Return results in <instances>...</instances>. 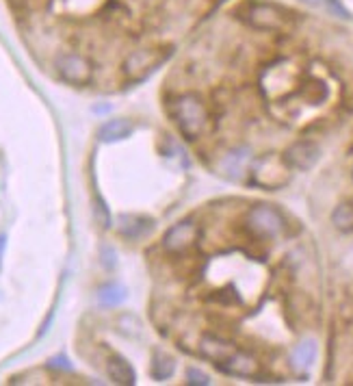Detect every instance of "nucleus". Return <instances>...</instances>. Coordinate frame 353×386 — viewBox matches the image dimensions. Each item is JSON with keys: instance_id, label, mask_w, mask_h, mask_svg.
Masks as SVG:
<instances>
[{"instance_id": "obj_15", "label": "nucleus", "mask_w": 353, "mask_h": 386, "mask_svg": "<svg viewBox=\"0 0 353 386\" xmlns=\"http://www.w3.org/2000/svg\"><path fill=\"white\" fill-rule=\"evenodd\" d=\"M107 375L117 386H132L137 384V371L130 360L122 354H111L107 358Z\"/></svg>"}, {"instance_id": "obj_19", "label": "nucleus", "mask_w": 353, "mask_h": 386, "mask_svg": "<svg viewBox=\"0 0 353 386\" xmlns=\"http://www.w3.org/2000/svg\"><path fill=\"white\" fill-rule=\"evenodd\" d=\"M332 226L342 232V234H351L353 232V202H340L334 207L332 211Z\"/></svg>"}, {"instance_id": "obj_17", "label": "nucleus", "mask_w": 353, "mask_h": 386, "mask_svg": "<svg viewBox=\"0 0 353 386\" xmlns=\"http://www.w3.org/2000/svg\"><path fill=\"white\" fill-rule=\"evenodd\" d=\"M176 373V358L167 352L154 350L152 358H149V377L154 382H165Z\"/></svg>"}, {"instance_id": "obj_20", "label": "nucleus", "mask_w": 353, "mask_h": 386, "mask_svg": "<svg viewBox=\"0 0 353 386\" xmlns=\"http://www.w3.org/2000/svg\"><path fill=\"white\" fill-rule=\"evenodd\" d=\"M98 261H100V267H102L105 271H115L117 269V252L113 246L109 244H102L98 250Z\"/></svg>"}, {"instance_id": "obj_13", "label": "nucleus", "mask_w": 353, "mask_h": 386, "mask_svg": "<svg viewBox=\"0 0 353 386\" xmlns=\"http://www.w3.org/2000/svg\"><path fill=\"white\" fill-rule=\"evenodd\" d=\"M137 130L135 122L128 120V118H113V120H107L102 126L98 128L95 137L100 143H120V141H126L128 137H132V132Z\"/></svg>"}, {"instance_id": "obj_8", "label": "nucleus", "mask_w": 353, "mask_h": 386, "mask_svg": "<svg viewBox=\"0 0 353 386\" xmlns=\"http://www.w3.org/2000/svg\"><path fill=\"white\" fill-rule=\"evenodd\" d=\"M251 161H254V150L245 146V143H241V146H232L221 155L219 172L232 182H243L249 174Z\"/></svg>"}, {"instance_id": "obj_4", "label": "nucleus", "mask_w": 353, "mask_h": 386, "mask_svg": "<svg viewBox=\"0 0 353 386\" xmlns=\"http://www.w3.org/2000/svg\"><path fill=\"white\" fill-rule=\"evenodd\" d=\"M290 167L278 152H265L260 157H254L249 165L247 182L265 191H278L284 189L290 182Z\"/></svg>"}, {"instance_id": "obj_2", "label": "nucleus", "mask_w": 353, "mask_h": 386, "mask_svg": "<svg viewBox=\"0 0 353 386\" xmlns=\"http://www.w3.org/2000/svg\"><path fill=\"white\" fill-rule=\"evenodd\" d=\"M234 16L251 31L258 33H286L295 24V14L271 0H243Z\"/></svg>"}, {"instance_id": "obj_9", "label": "nucleus", "mask_w": 353, "mask_h": 386, "mask_svg": "<svg viewBox=\"0 0 353 386\" xmlns=\"http://www.w3.org/2000/svg\"><path fill=\"white\" fill-rule=\"evenodd\" d=\"M293 172H308L321 161V148L312 139H297L282 152Z\"/></svg>"}, {"instance_id": "obj_3", "label": "nucleus", "mask_w": 353, "mask_h": 386, "mask_svg": "<svg viewBox=\"0 0 353 386\" xmlns=\"http://www.w3.org/2000/svg\"><path fill=\"white\" fill-rule=\"evenodd\" d=\"M243 228L251 239L269 244V241H278L286 234L288 221L278 207L260 202V204H251L247 209L243 217Z\"/></svg>"}, {"instance_id": "obj_22", "label": "nucleus", "mask_w": 353, "mask_h": 386, "mask_svg": "<svg viewBox=\"0 0 353 386\" xmlns=\"http://www.w3.org/2000/svg\"><path fill=\"white\" fill-rule=\"evenodd\" d=\"M184 382L191 384V386H209V384H211V377H209L204 371H201V369H197V367H189L186 373H184Z\"/></svg>"}, {"instance_id": "obj_14", "label": "nucleus", "mask_w": 353, "mask_h": 386, "mask_svg": "<svg viewBox=\"0 0 353 386\" xmlns=\"http://www.w3.org/2000/svg\"><path fill=\"white\" fill-rule=\"evenodd\" d=\"M128 286L117 280H109L95 288V302L100 308H120L128 300Z\"/></svg>"}, {"instance_id": "obj_12", "label": "nucleus", "mask_w": 353, "mask_h": 386, "mask_svg": "<svg viewBox=\"0 0 353 386\" xmlns=\"http://www.w3.org/2000/svg\"><path fill=\"white\" fill-rule=\"evenodd\" d=\"M236 348L238 345L234 341L226 339V336H221V334H213V332L201 334L199 341H197V354L213 365L223 362Z\"/></svg>"}, {"instance_id": "obj_1", "label": "nucleus", "mask_w": 353, "mask_h": 386, "mask_svg": "<svg viewBox=\"0 0 353 386\" xmlns=\"http://www.w3.org/2000/svg\"><path fill=\"white\" fill-rule=\"evenodd\" d=\"M167 115L186 141H199L213 130V113L204 95L197 91H180L165 103Z\"/></svg>"}, {"instance_id": "obj_6", "label": "nucleus", "mask_w": 353, "mask_h": 386, "mask_svg": "<svg viewBox=\"0 0 353 386\" xmlns=\"http://www.w3.org/2000/svg\"><path fill=\"white\" fill-rule=\"evenodd\" d=\"M57 76L72 87H87L95 78V63L89 55L78 51H61L55 55Z\"/></svg>"}, {"instance_id": "obj_16", "label": "nucleus", "mask_w": 353, "mask_h": 386, "mask_svg": "<svg viewBox=\"0 0 353 386\" xmlns=\"http://www.w3.org/2000/svg\"><path fill=\"white\" fill-rule=\"evenodd\" d=\"M317 356H319V343L312 339V336H308V339H301L295 345L290 360L297 371H308L317 362Z\"/></svg>"}, {"instance_id": "obj_18", "label": "nucleus", "mask_w": 353, "mask_h": 386, "mask_svg": "<svg viewBox=\"0 0 353 386\" xmlns=\"http://www.w3.org/2000/svg\"><path fill=\"white\" fill-rule=\"evenodd\" d=\"M91 209H93V219H95V224L100 228H102V230H111L113 228V213H111L107 200L102 198V193H100L98 189H93Z\"/></svg>"}, {"instance_id": "obj_11", "label": "nucleus", "mask_w": 353, "mask_h": 386, "mask_svg": "<svg viewBox=\"0 0 353 386\" xmlns=\"http://www.w3.org/2000/svg\"><path fill=\"white\" fill-rule=\"evenodd\" d=\"M154 228H157V221L141 213H122L115 221L117 234L124 241H128V244H139V241L147 239L154 232Z\"/></svg>"}, {"instance_id": "obj_10", "label": "nucleus", "mask_w": 353, "mask_h": 386, "mask_svg": "<svg viewBox=\"0 0 353 386\" xmlns=\"http://www.w3.org/2000/svg\"><path fill=\"white\" fill-rule=\"evenodd\" d=\"M215 369H219L221 373L232 375V377L258 380V377H260V371H263V365H260V360H258L254 354L243 350V348L238 345L223 362L215 365Z\"/></svg>"}, {"instance_id": "obj_21", "label": "nucleus", "mask_w": 353, "mask_h": 386, "mask_svg": "<svg viewBox=\"0 0 353 386\" xmlns=\"http://www.w3.org/2000/svg\"><path fill=\"white\" fill-rule=\"evenodd\" d=\"M46 369L53 371V373H59V375H63V373H74V365H72V360H70L65 354L50 356V358L46 360Z\"/></svg>"}, {"instance_id": "obj_7", "label": "nucleus", "mask_w": 353, "mask_h": 386, "mask_svg": "<svg viewBox=\"0 0 353 386\" xmlns=\"http://www.w3.org/2000/svg\"><path fill=\"white\" fill-rule=\"evenodd\" d=\"M201 239V228L195 219H180L174 226H169L161 239V248L169 256H182L189 254Z\"/></svg>"}, {"instance_id": "obj_24", "label": "nucleus", "mask_w": 353, "mask_h": 386, "mask_svg": "<svg viewBox=\"0 0 353 386\" xmlns=\"http://www.w3.org/2000/svg\"><path fill=\"white\" fill-rule=\"evenodd\" d=\"M304 3H308V5H312V7H323V9H325L327 0H304Z\"/></svg>"}, {"instance_id": "obj_5", "label": "nucleus", "mask_w": 353, "mask_h": 386, "mask_svg": "<svg viewBox=\"0 0 353 386\" xmlns=\"http://www.w3.org/2000/svg\"><path fill=\"white\" fill-rule=\"evenodd\" d=\"M169 53H165L163 46H139L128 51L120 63V72L126 83H141L152 74Z\"/></svg>"}, {"instance_id": "obj_23", "label": "nucleus", "mask_w": 353, "mask_h": 386, "mask_svg": "<svg viewBox=\"0 0 353 386\" xmlns=\"http://www.w3.org/2000/svg\"><path fill=\"white\" fill-rule=\"evenodd\" d=\"M7 241L9 236L5 232H0V269H3V259H5V250H7Z\"/></svg>"}]
</instances>
